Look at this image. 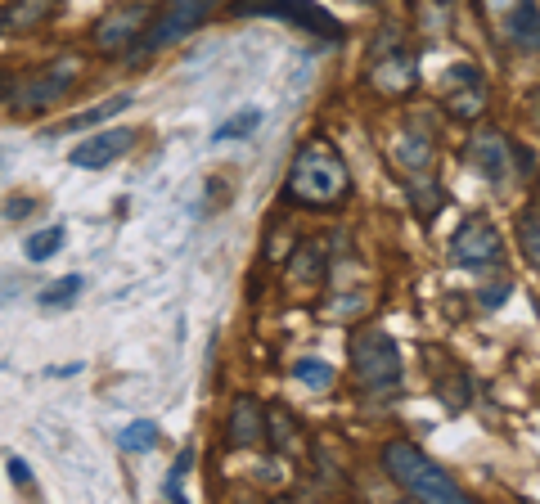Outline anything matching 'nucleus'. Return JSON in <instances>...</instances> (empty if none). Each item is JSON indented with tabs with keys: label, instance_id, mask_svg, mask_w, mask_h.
Wrapping results in <instances>:
<instances>
[{
	"label": "nucleus",
	"instance_id": "10",
	"mask_svg": "<svg viewBox=\"0 0 540 504\" xmlns=\"http://www.w3.org/2000/svg\"><path fill=\"white\" fill-rule=\"evenodd\" d=\"M446 113L459 122H473L486 113V77L473 63H455L446 68Z\"/></svg>",
	"mask_w": 540,
	"mask_h": 504
},
{
	"label": "nucleus",
	"instance_id": "7",
	"mask_svg": "<svg viewBox=\"0 0 540 504\" xmlns=\"http://www.w3.org/2000/svg\"><path fill=\"white\" fill-rule=\"evenodd\" d=\"M81 68L77 59H59V63H45V68H36L32 77L23 81V86H14V113H41V108L59 104L63 95H68L72 86H77Z\"/></svg>",
	"mask_w": 540,
	"mask_h": 504
},
{
	"label": "nucleus",
	"instance_id": "1",
	"mask_svg": "<svg viewBox=\"0 0 540 504\" xmlns=\"http://www.w3.org/2000/svg\"><path fill=\"white\" fill-rule=\"evenodd\" d=\"M351 194V171L342 162V153L329 140H311L297 149L293 167L284 180V198L297 207H338Z\"/></svg>",
	"mask_w": 540,
	"mask_h": 504
},
{
	"label": "nucleus",
	"instance_id": "28",
	"mask_svg": "<svg viewBox=\"0 0 540 504\" xmlns=\"http://www.w3.org/2000/svg\"><path fill=\"white\" fill-rule=\"evenodd\" d=\"M9 482H18V486H32V468H27V459H9Z\"/></svg>",
	"mask_w": 540,
	"mask_h": 504
},
{
	"label": "nucleus",
	"instance_id": "24",
	"mask_svg": "<svg viewBox=\"0 0 540 504\" xmlns=\"http://www.w3.org/2000/svg\"><path fill=\"white\" fill-rule=\"evenodd\" d=\"M131 90H122V95H113V99H104L99 108H90V113H77V117H68L63 122V131H77V126H95V122H104V117H113V113H122L126 104H131Z\"/></svg>",
	"mask_w": 540,
	"mask_h": 504
},
{
	"label": "nucleus",
	"instance_id": "8",
	"mask_svg": "<svg viewBox=\"0 0 540 504\" xmlns=\"http://www.w3.org/2000/svg\"><path fill=\"white\" fill-rule=\"evenodd\" d=\"M450 261L455 266H468V270H482V266H500L504 261V239L482 212L464 216V225L455 230L450 239Z\"/></svg>",
	"mask_w": 540,
	"mask_h": 504
},
{
	"label": "nucleus",
	"instance_id": "25",
	"mask_svg": "<svg viewBox=\"0 0 540 504\" xmlns=\"http://www.w3.org/2000/svg\"><path fill=\"white\" fill-rule=\"evenodd\" d=\"M81 284H86V279H81V275H63L59 284H50V288H45V293H41V306H68L72 297L81 293Z\"/></svg>",
	"mask_w": 540,
	"mask_h": 504
},
{
	"label": "nucleus",
	"instance_id": "15",
	"mask_svg": "<svg viewBox=\"0 0 540 504\" xmlns=\"http://www.w3.org/2000/svg\"><path fill=\"white\" fill-rule=\"evenodd\" d=\"M432 387H437V396H441V405H446L450 414H459L468 401H473V378H468V369L464 365H437L432 360Z\"/></svg>",
	"mask_w": 540,
	"mask_h": 504
},
{
	"label": "nucleus",
	"instance_id": "16",
	"mask_svg": "<svg viewBox=\"0 0 540 504\" xmlns=\"http://www.w3.org/2000/svg\"><path fill=\"white\" fill-rule=\"evenodd\" d=\"M392 153H396V162H401L405 176H419V171L432 167V140L423 131H401L396 135V144H392Z\"/></svg>",
	"mask_w": 540,
	"mask_h": 504
},
{
	"label": "nucleus",
	"instance_id": "22",
	"mask_svg": "<svg viewBox=\"0 0 540 504\" xmlns=\"http://www.w3.org/2000/svg\"><path fill=\"white\" fill-rule=\"evenodd\" d=\"M59 248H63V225H45V230H36L32 239L23 243L27 261H36V266H41V261H50Z\"/></svg>",
	"mask_w": 540,
	"mask_h": 504
},
{
	"label": "nucleus",
	"instance_id": "5",
	"mask_svg": "<svg viewBox=\"0 0 540 504\" xmlns=\"http://www.w3.org/2000/svg\"><path fill=\"white\" fill-rule=\"evenodd\" d=\"M212 5L216 0H162L158 14H149V27H144V36H140V50L158 54V50L180 45L189 32H198V27L207 23Z\"/></svg>",
	"mask_w": 540,
	"mask_h": 504
},
{
	"label": "nucleus",
	"instance_id": "30",
	"mask_svg": "<svg viewBox=\"0 0 540 504\" xmlns=\"http://www.w3.org/2000/svg\"><path fill=\"white\" fill-rule=\"evenodd\" d=\"M0 32H9V9H0Z\"/></svg>",
	"mask_w": 540,
	"mask_h": 504
},
{
	"label": "nucleus",
	"instance_id": "2",
	"mask_svg": "<svg viewBox=\"0 0 540 504\" xmlns=\"http://www.w3.org/2000/svg\"><path fill=\"white\" fill-rule=\"evenodd\" d=\"M383 473L392 477L396 486H401L405 495H414V500H428V504H468L464 486L455 482V477L446 473V468L437 464V459H428L414 441L405 437H392L383 441Z\"/></svg>",
	"mask_w": 540,
	"mask_h": 504
},
{
	"label": "nucleus",
	"instance_id": "12",
	"mask_svg": "<svg viewBox=\"0 0 540 504\" xmlns=\"http://www.w3.org/2000/svg\"><path fill=\"white\" fill-rule=\"evenodd\" d=\"M468 162L477 167V176H482L486 185L500 189L504 180H509V140H504L500 131L473 135V144H468Z\"/></svg>",
	"mask_w": 540,
	"mask_h": 504
},
{
	"label": "nucleus",
	"instance_id": "4",
	"mask_svg": "<svg viewBox=\"0 0 540 504\" xmlns=\"http://www.w3.org/2000/svg\"><path fill=\"white\" fill-rule=\"evenodd\" d=\"M365 81L387 99H405L414 86H419V59L405 45L401 27H383L374 36V59H369Z\"/></svg>",
	"mask_w": 540,
	"mask_h": 504
},
{
	"label": "nucleus",
	"instance_id": "9",
	"mask_svg": "<svg viewBox=\"0 0 540 504\" xmlns=\"http://www.w3.org/2000/svg\"><path fill=\"white\" fill-rule=\"evenodd\" d=\"M144 27H149V0H131V5H113V9H108V14L95 23L90 41H95V50L117 54V50H126V45L140 41Z\"/></svg>",
	"mask_w": 540,
	"mask_h": 504
},
{
	"label": "nucleus",
	"instance_id": "13",
	"mask_svg": "<svg viewBox=\"0 0 540 504\" xmlns=\"http://www.w3.org/2000/svg\"><path fill=\"white\" fill-rule=\"evenodd\" d=\"M225 441L239 450H252L266 441V410H261L252 396H239L230 405V419H225Z\"/></svg>",
	"mask_w": 540,
	"mask_h": 504
},
{
	"label": "nucleus",
	"instance_id": "27",
	"mask_svg": "<svg viewBox=\"0 0 540 504\" xmlns=\"http://www.w3.org/2000/svg\"><path fill=\"white\" fill-rule=\"evenodd\" d=\"M32 207H36V198H9L5 216H9V221H23V216H32Z\"/></svg>",
	"mask_w": 540,
	"mask_h": 504
},
{
	"label": "nucleus",
	"instance_id": "11",
	"mask_svg": "<svg viewBox=\"0 0 540 504\" xmlns=\"http://www.w3.org/2000/svg\"><path fill=\"white\" fill-rule=\"evenodd\" d=\"M135 144V131H104V135H90L81 140L77 149L68 153L72 167H86V171H99V167H113L117 158H126Z\"/></svg>",
	"mask_w": 540,
	"mask_h": 504
},
{
	"label": "nucleus",
	"instance_id": "20",
	"mask_svg": "<svg viewBox=\"0 0 540 504\" xmlns=\"http://www.w3.org/2000/svg\"><path fill=\"white\" fill-rule=\"evenodd\" d=\"M59 9V0H18L14 9H9V27H18V32H32V27H41L45 18Z\"/></svg>",
	"mask_w": 540,
	"mask_h": 504
},
{
	"label": "nucleus",
	"instance_id": "3",
	"mask_svg": "<svg viewBox=\"0 0 540 504\" xmlns=\"http://www.w3.org/2000/svg\"><path fill=\"white\" fill-rule=\"evenodd\" d=\"M351 351V378H356L360 392H392L401 387V347L392 342V333L378 329V324H356L347 338Z\"/></svg>",
	"mask_w": 540,
	"mask_h": 504
},
{
	"label": "nucleus",
	"instance_id": "19",
	"mask_svg": "<svg viewBox=\"0 0 540 504\" xmlns=\"http://www.w3.org/2000/svg\"><path fill=\"white\" fill-rule=\"evenodd\" d=\"M293 378L297 383H306L311 392H329L333 383H338V369L329 365V360H315V356H302L293 365Z\"/></svg>",
	"mask_w": 540,
	"mask_h": 504
},
{
	"label": "nucleus",
	"instance_id": "6",
	"mask_svg": "<svg viewBox=\"0 0 540 504\" xmlns=\"http://www.w3.org/2000/svg\"><path fill=\"white\" fill-rule=\"evenodd\" d=\"M230 14H270V18H288V23H297L302 32L311 36H324V41H338L342 36V23L338 14H329L324 5H315V0H230Z\"/></svg>",
	"mask_w": 540,
	"mask_h": 504
},
{
	"label": "nucleus",
	"instance_id": "18",
	"mask_svg": "<svg viewBox=\"0 0 540 504\" xmlns=\"http://www.w3.org/2000/svg\"><path fill=\"white\" fill-rule=\"evenodd\" d=\"M158 441H162V428L153 419H135L117 432V446H122L126 455H144V450H153Z\"/></svg>",
	"mask_w": 540,
	"mask_h": 504
},
{
	"label": "nucleus",
	"instance_id": "26",
	"mask_svg": "<svg viewBox=\"0 0 540 504\" xmlns=\"http://www.w3.org/2000/svg\"><path fill=\"white\" fill-rule=\"evenodd\" d=\"M257 126H261V113H257V108H243L239 117H230V122L216 131V140H243V135H252Z\"/></svg>",
	"mask_w": 540,
	"mask_h": 504
},
{
	"label": "nucleus",
	"instance_id": "21",
	"mask_svg": "<svg viewBox=\"0 0 540 504\" xmlns=\"http://www.w3.org/2000/svg\"><path fill=\"white\" fill-rule=\"evenodd\" d=\"M266 437H275L279 450H297V446H302V437H297V419L288 410H279V405L266 414Z\"/></svg>",
	"mask_w": 540,
	"mask_h": 504
},
{
	"label": "nucleus",
	"instance_id": "29",
	"mask_svg": "<svg viewBox=\"0 0 540 504\" xmlns=\"http://www.w3.org/2000/svg\"><path fill=\"white\" fill-rule=\"evenodd\" d=\"M14 95V72H9V63H0V104Z\"/></svg>",
	"mask_w": 540,
	"mask_h": 504
},
{
	"label": "nucleus",
	"instance_id": "23",
	"mask_svg": "<svg viewBox=\"0 0 540 504\" xmlns=\"http://www.w3.org/2000/svg\"><path fill=\"white\" fill-rule=\"evenodd\" d=\"M518 243H522V257L540 270V207L518 216Z\"/></svg>",
	"mask_w": 540,
	"mask_h": 504
},
{
	"label": "nucleus",
	"instance_id": "14",
	"mask_svg": "<svg viewBox=\"0 0 540 504\" xmlns=\"http://www.w3.org/2000/svg\"><path fill=\"white\" fill-rule=\"evenodd\" d=\"M504 36L518 54H540V5L536 0H518L504 18Z\"/></svg>",
	"mask_w": 540,
	"mask_h": 504
},
{
	"label": "nucleus",
	"instance_id": "17",
	"mask_svg": "<svg viewBox=\"0 0 540 504\" xmlns=\"http://www.w3.org/2000/svg\"><path fill=\"white\" fill-rule=\"evenodd\" d=\"M288 275H293V284H320L324 279V252H320V243H297V252H293V261H288Z\"/></svg>",
	"mask_w": 540,
	"mask_h": 504
}]
</instances>
